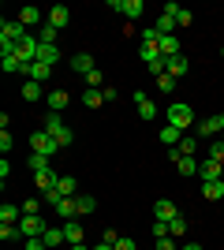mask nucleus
<instances>
[{
	"instance_id": "3",
	"label": "nucleus",
	"mask_w": 224,
	"mask_h": 250,
	"mask_svg": "<svg viewBox=\"0 0 224 250\" xmlns=\"http://www.w3.org/2000/svg\"><path fill=\"white\" fill-rule=\"evenodd\" d=\"M30 146H34V153L49 157V161H53V157L60 153V142H56V138L49 135V131H34V135H30Z\"/></svg>"
},
{
	"instance_id": "33",
	"label": "nucleus",
	"mask_w": 224,
	"mask_h": 250,
	"mask_svg": "<svg viewBox=\"0 0 224 250\" xmlns=\"http://www.w3.org/2000/svg\"><path fill=\"white\" fill-rule=\"evenodd\" d=\"M183 231H187V217L180 213L176 220H168V235H172V239H183Z\"/></svg>"
},
{
	"instance_id": "20",
	"label": "nucleus",
	"mask_w": 224,
	"mask_h": 250,
	"mask_svg": "<svg viewBox=\"0 0 224 250\" xmlns=\"http://www.w3.org/2000/svg\"><path fill=\"white\" fill-rule=\"evenodd\" d=\"M22 97H26V101H45V90H41V83H30V79H26V83H22Z\"/></svg>"
},
{
	"instance_id": "32",
	"label": "nucleus",
	"mask_w": 224,
	"mask_h": 250,
	"mask_svg": "<svg viewBox=\"0 0 224 250\" xmlns=\"http://www.w3.org/2000/svg\"><path fill=\"white\" fill-rule=\"evenodd\" d=\"M0 67H4L8 75H22V60L19 56H0Z\"/></svg>"
},
{
	"instance_id": "43",
	"label": "nucleus",
	"mask_w": 224,
	"mask_h": 250,
	"mask_svg": "<svg viewBox=\"0 0 224 250\" xmlns=\"http://www.w3.org/2000/svg\"><path fill=\"white\" fill-rule=\"evenodd\" d=\"M209 157H213V161H221V165H224V142H213V146H209Z\"/></svg>"
},
{
	"instance_id": "19",
	"label": "nucleus",
	"mask_w": 224,
	"mask_h": 250,
	"mask_svg": "<svg viewBox=\"0 0 224 250\" xmlns=\"http://www.w3.org/2000/svg\"><path fill=\"white\" fill-rule=\"evenodd\" d=\"M157 49H161V56H180V38L168 34V38H161V42H157Z\"/></svg>"
},
{
	"instance_id": "34",
	"label": "nucleus",
	"mask_w": 224,
	"mask_h": 250,
	"mask_svg": "<svg viewBox=\"0 0 224 250\" xmlns=\"http://www.w3.org/2000/svg\"><path fill=\"white\" fill-rule=\"evenodd\" d=\"M82 104H86V108H97V104H105V94H101V90H90V86H86Z\"/></svg>"
},
{
	"instance_id": "22",
	"label": "nucleus",
	"mask_w": 224,
	"mask_h": 250,
	"mask_svg": "<svg viewBox=\"0 0 224 250\" xmlns=\"http://www.w3.org/2000/svg\"><path fill=\"white\" fill-rule=\"evenodd\" d=\"M180 138H183V131L180 127H172V124H164V131H161V142H164V146H180Z\"/></svg>"
},
{
	"instance_id": "46",
	"label": "nucleus",
	"mask_w": 224,
	"mask_h": 250,
	"mask_svg": "<svg viewBox=\"0 0 224 250\" xmlns=\"http://www.w3.org/2000/svg\"><path fill=\"white\" fill-rule=\"evenodd\" d=\"M0 149H4V153L11 149V131H0Z\"/></svg>"
},
{
	"instance_id": "48",
	"label": "nucleus",
	"mask_w": 224,
	"mask_h": 250,
	"mask_svg": "<svg viewBox=\"0 0 224 250\" xmlns=\"http://www.w3.org/2000/svg\"><path fill=\"white\" fill-rule=\"evenodd\" d=\"M22 213H38V198H26V202H22Z\"/></svg>"
},
{
	"instance_id": "39",
	"label": "nucleus",
	"mask_w": 224,
	"mask_h": 250,
	"mask_svg": "<svg viewBox=\"0 0 224 250\" xmlns=\"http://www.w3.org/2000/svg\"><path fill=\"white\" fill-rule=\"evenodd\" d=\"M101 83H105V71H97V67H94V71L86 75V86H90V90H97Z\"/></svg>"
},
{
	"instance_id": "45",
	"label": "nucleus",
	"mask_w": 224,
	"mask_h": 250,
	"mask_svg": "<svg viewBox=\"0 0 224 250\" xmlns=\"http://www.w3.org/2000/svg\"><path fill=\"white\" fill-rule=\"evenodd\" d=\"M157 250H180V247H176V239L168 235V239H157Z\"/></svg>"
},
{
	"instance_id": "16",
	"label": "nucleus",
	"mask_w": 224,
	"mask_h": 250,
	"mask_svg": "<svg viewBox=\"0 0 224 250\" xmlns=\"http://www.w3.org/2000/svg\"><path fill=\"white\" fill-rule=\"evenodd\" d=\"M64 243L67 247L82 243V224H79V220H64Z\"/></svg>"
},
{
	"instance_id": "44",
	"label": "nucleus",
	"mask_w": 224,
	"mask_h": 250,
	"mask_svg": "<svg viewBox=\"0 0 224 250\" xmlns=\"http://www.w3.org/2000/svg\"><path fill=\"white\" fill-rule=\"evenodd\" d=\"M191 22H194V15H191V11H183V8H180V15H176V26H191Z\"/></svg>"
},
{
	"instance_id": "6",
	"label": "nucleus",
	"mask_w": 224,
	"mask_h": 250,
	"mask_svg": "<svg viewBox=\"0 0 224 250\" xmlns=\"http://www.w3.org/2000/svg\"><path fill=\"white\" fill-rule=\"evenodd\" d=\"M38 45H41V42H38V38H30V34H26V38H22V42H19V52H15V56H19V60H22V67L38 60Z\"/></svg>"
},
{
	"instance_id": "41",
	"label": "nucleus",
	"mask_w": 224,
	"mask_h": 250,
	"mask_svg": "<svg viewBox=\"0 0 224 250\" xmlns=\"http://www.w3.org/2000/svg\"><path fill=\"white\" fill-rule=\"evenodd\" d=\"M153 239H168V220H153Z\"/></svg>"
},
{
	"instance_id": "47",
	"label": "nucleus",
	"mask_w": 224,
	"mask_h": 250,
	"mask_svg": "<svg viewBox=\"0 0 224 250\" xmlns=\"http://www.w3.org/2000/svg\"><path fill=\"white\" fill-rule=\"evenodd\" d=\"M26 250H49V247H45V239H26Z\"/></svg>"
},
{
	"instance_id": "8",
	"label": "nucleus",
	"mask_w": 224,
	"mask_h": 250,
	"mask_svg": "<svg viewBox=\"0 0 224 250\" xmlns=\"http://www.w3.org/2000/svg\"><path fill=\"white\" fill-rule=\"evenodd\" d=\"M45 22H49V26H56V30H64L67 22H71V11H67L64 4H56V8H49V19H45Z\"/></svg>"
},
{
	"instance_id": "23",
	"label": "nucleus",
	"mask_w": 224,
	"mask_h": 250,
	"mask_svg": "<svg viewBox=\"0 0 224 250\" xmlns=\"http://www.w3.org/2000/svg\"><path fill=\"white\" fill-rule=\"evenodd\" d=\"M153 30H157L161 38H168V34L176 30V15H164V11H161V15H157V26H153Z\"/></svg>"
},
{
	"instance_id": "10",
	"label": "nucleus",
	"mask_w": 224,
	"mask_h": 250,
	"mask_svg": "<svg viewBox=\"0 0 224 250\" xmlns=\"http://www.w3.org/2000/svg\"><path fill=\"white\" fill-rule=\"evenodd\" d=\"M153 217H157V220H176V217H180V209H176V202L157 198V206H153Z\"/></svg>"
},
{
	"instance_id": "49",
	"label": "nucleus",
	"mask_w": 224,
	"mask_h": 250,
	"mask_svg": "<svg viewBox=\"0 0 224 250\" xmlns=\"http://www.w3.org/2000/svg\"><path fill=\"white\" fill-rule=\"evenodd\" d=\"M180 250H202V243H183Z\"/></svg>"
},
{
	"instance_id": "2",
	"label": "nucleus",
	"mask_w": 224,
	"mask_h": 250,
	"mask_svg": "<svg viewBox=\"0 0 224 250\" xmlns=\"http://www.w3.org/2000/svg\"><path fill=\"white\" fill-rule=\"evenodd\" d=\"M19 231H22V239H41L45 231H49V224L41 220V213H22Z\"/></svg>"
},
{
	"instance_id": "17",
	"label": "nucleus",
	"mask_w": 224,
	"mask_h": 250,
	"mask_svg": "<svg viewBox=\"0 0 224 250\" xmlns=\"http://www.w3.org/2000/svg\"><path fill=\"white\" fill-rule=\"evenodd\" d=\"M164 60H168V75L172 79H183V75H187V56H164Z\"/></svg>"
},
{
	"instance_id": "26",
	"label": "nucleus",
	"mask_w": 224,
	"mask_h": 250,
	"mask_svg": "<svg viewBox=\"0 0 224 250\" xmlns=\"http://www.w3.org/2000/svg\"><path fill=\"white\" fill-rule=\"evenodd\" d=\"M176 168H180V176H198V161H194V157H180V161H176Z\"/></svg>"
},
{
	"instance_id": "9",
	"label": "nucleus",
	"mask_w": 224,
	"mask_h": 250,
	"mask_svg": "<svg viewBox=\"0 0 224 250\" xmlns=\"http://www.w3.org/2000/svg\"><path fill=\"white\" fill-rule=\"evenodd\" d=\"M194 135H198V138H217V135H221V120L209 116V120H202V124H194Z\"/></svg>"
},
{
	"instance_id": "55",
	"label": "nucleus",
	"mask_w": 224,
	"mask_h": 250,
	"mask_svg": "<svg viewBox=\"0 0 224 250\" xmlns=\"http://www.w3.org/2000/svg\"><path fill=\"white\" fill-rule=\"evenodd\" d=\"M153 250H157V247H153Z\"/></svg>"
},
{
	"instance_id": "5",
	"label": "nucleus",
	"mask_w": 224,
	"mask_h": 250,
	"mask_svg": "<svg viewBox=\"0 0 224 250\" xmlns=\"http://www.w3.org/2000/svg\"><path fill=\"white\" fill-rule=\"evenodd\" d=\"M108 4H112L116 11H123V15H127V22H135L142 11H146V4H142V0H108Z\"/></svg>"
},
{
	"instance_id": "51",
	"label": "nucleus",
	"mask_w": 224,
	"mask_h": 250,
	"mask_svg": "<svg viewBox=\"0 0 224 250\" xmlns=\"http://www.w3.org/2000/svg\"><path fill=\"white\" fill-rule=\"evenodd\" d=\"M67 250H94V247H86V243H75V247H67Z\"/></svg>"
},
{
	"instance_id": "36",
	"label": "nucleus",
	"mask_w": 224,
	"mask_h": 250,
	"mask_svg": "<svg viewBox=\"0 0 224 250\" xmlns=\"http://www.w3.org/2000/svg\"><path fill=\"white\" fill-rule=\"evenodd\" d=\"M0 239H4V243H11V239H22L19 224H0Z\"/></svg>"
},
{
	"instance_id": "54",
	"label": "nucleus",
	"mask_w": 224,
	"mask_h": 250,
	"mask_svg": "<svg viewBox=\"0 0 224 250\" xmlns=\"http://www.w3.org/2000/svg\"><path fill=\"white\" fill-rule=\"evenodd\" d=\"M221 142H224V135H221Z\"/></svg>"
},
{
	"instance_id": "53",
	"label": "nucleus",
	"mask_w": 224,
	"mask_h": 250,
	"mask_svg": "<svg viewBox=\"0 0 224 250\" xmlns=\"http://www.w3.org/2000/svg\"><path fill=\"white\" fill-rule=\"evenodd\" d=\"M221 56H224V49H221Z\"/></svg>"
},
{
	"instance_id": "37",
	"label": "nucleus",
	"mask_w": 224,
	"mask_h": 250,
	"mask_svg": "<svg viewBox=\"0 0 224 250\" xmlns=\"http://www.w3.org/2000/svg\"><path fill=\"white\" fill-rule=\"evenodd\" d=\"M56 26H49V22H41V34H38V38H41V45H56Z\"/></svg>"
},
{
	"instance_id": "15",
	"label": "nucleus",
	"mask_w": 224,
	"mask_h": 250,
	"mask_svg": "<svg viewBox=\"0 0 224 250\" xmlns=\"http://www.w3.org/2000/svg\"><path fill=\"white\" fill-rule=\"evenodd\" d=\"M67 101H71V97H67V90H53V94L45 97L49 112H64V108H67Z\"/></svg>"
},
{
	"instance_id": "25",
	"label": "nucleus",
	"mask_w": 224,
	"mask_h": 250,
	"mask_svg": "<svg viewBox=\"0 0 224 250\" xmlns=\"http://www.w3.org/2000/svg\"><path fill=\"white\" fill-rule=\"evenodd\" d=\"M56 190H60L64 198H75V190H79V179H75V176H60V183H56Z\"/></svg>"
},
{
	"instance_id": "24",
	"label": "nucleus",
	"mask_w": 224,
	"mask_h": 250,
	"mask_svg": "<svg viewBox=\"0 0 224 250\" xmlns=\"http://www.w3.org/2000/svg\"><path fill=\"white\" fill-rule=\"evenodd\" d=\"M38 60H41V63H49V67H53V63L60 60V49H56V45H38Z\"/></svg>"
},
{
	"instance_id": "27",
	"label": "nucleus",
	"mask_w": 224,
	"mask_h": 250,
	"mask_svg": "<svg viewBox=\"0 0 224 250\" xmlns=\"http://www.w3.org/2000/svg\"><path fill=\"white\" fill-rule=\"evenodd\" d=\"M19 22L30 30L34 22H41V11H38V8H19Z\"/></svg>"
},
{
	"instance_id": "38",
	"label": "nucleus",
	"mask_w": 224,
	"mask_h": 250,
	"mask_svg": "<svg viewBox=\"0 0 224 250\" xmlns=\"http://www.w3.org/2000/svg\"><path fill=\"white\" fill-rule=\"evenodd\" d=\"M157 90H164V94H172V90H176V79H172L168 71H164V75H157Z\"/></svg>"
},
{
	"instance_id": "50",
	"label": "nucleus",
	"mask_w": 224,
	"mask_h": 250,
	"mask_svg": "<svg viewBox=\"0 0 224 250\" xmlns=\"http://www.w3.org/2000/svg\"><path fill=\"white\" fill-rule=\"evenodd\" d=\"M94 250H116V247H112V243H97Z\"/></svg>"
},
{
	"instance_id": "7",
	"label": "nucleus",
	"mask_w": 224,
	"mask_h": 250,
	"mask_svg": "<svg viewBox=\"0 0 224 250\" xmlns=\"http://www.w3.org/2000/svg\"><path fill=\"white\" fill-rule=\"evenodd\" d=\"M221 172H224V165H221V161H213V157L198 165V176H202V183H217V179H221Z\"/></svg>"
},
{
	"instance_id": "4",
	"label": "nucleus",
	"mask_w": 224,
	"mask_h": 250,
	"mask_svg": "<svg viewBox=\"0 0 224 250\" xmlns=\"http://www.w3.org/2000/svg\"><path fill=\"white\" fill-rule=\"evenodd\" d=\"M22 75H26V79H30V83H49V79H53V67H49V63H41V60H34V63H26V67H22Z\"/></svg>"
},
{
	"instance_id": "11",
	"label": "nucleus",
	"mask_w": 224,
	"mask_h": 250,
	"mask_svg": "<svg viewBox=\"0 0 224 250\" xmlns=\"http://www.w3.org/2000/svg\"><path fill=\"white\" fill-rule=\"evenodd\" d=\"M94 67H97V63H94V56H90V52H75V56H71V71L90 75Z\"/></svg>"
},
{
	"instance_id": "14",
	"label": "nucleus",
	"mask_w": 224,
	"mask_h": 250,
	"mask_svg": "<svg viewBox=\"0 0 224 250\" xmlns=\"http://www.w3.org/2000/svg\"><path fill=\"white\" fill-rule=\"evenodd\" d=\"M135 104H139V116H142V120H157V104L149 101V97L142 94V90L135 94Z\"/></svg>"
},
{
	"instance_id": "28",
	"label": "nucleus",
	"mask_w": 224,
	"mask_h": 250,
	"mask_svg": "<svg viewBox=\"0 0 224 250\" xmlns=\"http://www.w3.org/2000/svg\"><path fill=\"white\" fill-rule=\"evenodd\" d=\"M202 194L209 202H221L224 198V183H221V179H217V183H202Z\"/></svg>"
},
{
	"instance_id": "30",
	"label": "nucleus",
	"mask_w": 224,
	"mask_h": 250,
	"mask_svg": "<svg viewBox=\"0 0 224 250\" xmlns=\"http://www.w3.org/2000/svg\"><path fill=\"white\" fill-rule=\"evenodd\" d=\"M41 239H45V247H49V250H53V247H64V228H49Z\"/></svg>"
},
{
	"instance_id": "42",
	"label": "nucleus",
	"mask_w": 224,
	"mask_h": 250,
	"mask_svg": "<svg viewBox=\"0 0 224 250\" xmlns=\"http://www.w3.org/2000/svg\"><path fill=\"white\" fill-rule=\"evenodd\" d=\"M116 250H139V247H135V239H131V235H120V239H116Z\"/></svg>"
},
{
	"instance_id": "52",
	"label": "nucleus",
	"mask_w": 224,
	"mask_h": 250,
	"mask_svg": "<svg viewBox=\"0 0 224 250\" xmlns=\"http://www.w3.org/2000/svg\"><path fill=\"white\" fill-rule=\"evenodd\" d=\"M217 120H221V135H224V112H221V116H217Z\"/></svg>"
},
{
	"instance_id": "35",
	"label": "nucleus",
	"mask_w": 224,
	"mask_h": 250,
	"mask_svg": "<svg viewBox=\"0 0 224 250\" xmlns=\"http://www.w3.org/2000/svg\"><path fill=\"white\" fill-rule=\"evenodd\" d=\"M139 56H142V63H146V67H149V63H153V60H161V49H157V45H146V42H142Z\"/></svg>"
},
{
	"instance_id": "1",
	"label": "nucleus",
	"mask_w": 224,
	"mask_h": 250,
	"mask_svg": "<svg viewBox=\"0 0 224 250\" xmlns=\"http://www.w3.org/2000/svg\"><path fill=\"white\" fill-rule=\"evenodd\" d=\"M168 124L180 127V131H191V127H194V108H191V104H183V101H172L168 104Z\"/></svg>"
},
{
	"instance_id": "12",
	"label": "nucleus",
	"mask_w": 224,
	"mask_h": 250,
	"mask_svg": "<svg viewBox=\"0 0 224 250\" xmlns=\"http://www.w3.org/2000/svg\"><path fill=\"white\" fill-rule=\"evenodd\" d=\"M34 179H38V190H56V183H60V176H56L53 168H45V172H34Z\"/></svg>"
},
{
	"instance_id": "29",
	"label": "nucleus",
	"mask_w": 224,
	"mask_h": 250,
	"mask_svg": "<svg viewBox=\"0 0 224 250\" xmlns=\"http://www.w3.org/2000/svg\"><path fill=\"white\" fill-rule=\"evenodd\" d=\"M176 149H180L183 157H194V149H198V135H183V138H180V146H176Z\"/></svg>"
},
{
	"instance_id": "18",
	"label": "nucleus",
	"mask_w": 224,
	"mask_h": 250,
	"mask_svg": "<svg viewBox=\"0 0 224 250\" xmlns=\"http://www.w3.org/2000/svg\"><path fill=\"white\" fill-rule=\"evenodd\" d=\"M0 220H4V224H19V220H22V206L4 202V206H0Z\"/></svg>"
},
{
	"instance_id": "40",
	"label": "nucleus",
	"mask_w": 224,
	"mask_h": 250,
	"mask_svg": "<svg viewBox=\"0 0 224 250\" xmlns=\"http://www.w3.org/2000/svg\"><path fill=\"white\" fill-rule=\"evenodd\" d=\"M45 168H49V157L34 153V157H30V172H45Z\"/></svg>"
},
{
	"instance_id": "21",
	"label": "nucleus",
	"mask_w": 224,
	"mask_h": 250,
	"mask_svg": "<svg viewBox=\"0 0 224 250\" xmlns=\"http://www.w3.org/2000/svg\"><path fill=\"white\" fill-rule=\"evenodd\" d=\"M64 127H67V124H64V116H60V112H49V116H45V131H49V135H53V138L60 135Z\"/></svg>"
},
{
	"instance_id": "31",
	"label": "nucleus",
	"mask_w": 224,
	"mask_h": 250,
	"mask_svg": "<svg viewBox=\"0 0 224 250\" xmlns=\"http://www.w3.org/2000/svg\"><path fill=\"white\" fill-rule=\"evenodd\" d=\"M75 202H79V217H90V213L97 209V202L90 198V194H75Z\"/></svg>"
},
{
	"instance_id": "13",
	"label": "nucleus",
	"mask_w": 224,
	"mask_h": 250,
	"mask_svg": "<svg viewBox=\"0 0 224 250\" xmlns=\"http://www.w3.org/2000/svg\"><path fill=\"white\" fill-rule=\"evenodd\" d=\"M56 217H60V220H75V217H79V202H75V198H60V202H56Z\"/></svg>"
}]
</instances>
